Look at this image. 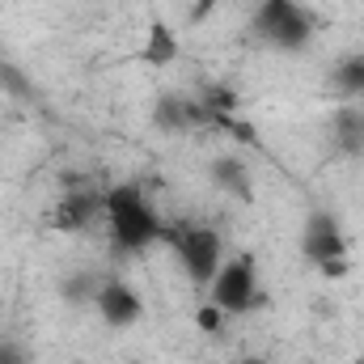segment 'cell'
I'll return each instance as SVG.
<instances>
[{"instance_id": "6da1fadb", "label": "cell", "mask_w": 364, "mask_h": 364, "mask_svg": "<svg viewBox=\"0 0 364 364\" xmlns=\"http://www.w3.org/2000/svg\"><path fill=\"white\" fill-rule=\"evenodd\" d=\"M106 225H110V237L114 246L123 250H144L149 242L161 237V220H157V208L144 199V191L136 182H123L106 195V208H102Z\"/></svg>"}, {"instance_id": "7a4b0ae2", "label": "cell", "mask_w": 364, "mask_h": 364, "mask_svg": "<svg viewBox=\"0 0 364 364\" xmlns=\"http://www.w3.org/2000/svg\"><path fill=\"white\" fill-rule=\"evenodd\" d=\"M250 30L279 51H301L314 34V17L296 0H259V9L250 17Z\"/></svg>"}, {"instance_id": "3957f363", "label": "cell", "mask_w": 364, "mask_h": 364, "mask_svg": "<svg viewBox=\"0 0 364 364\" xmlns=\"http://www.w3.org/2000/svg\"><path fill=\"white\" fill-rule=\"evenodd\" d=\"M212 292V305H220L225 314H250L259 305V267L250 255H237V259H225L216 279L208 284Z\"/></svg>"}, {"instance_id": "277c9868", "label": "cell", "mask_w": 364, "mask_h": 364, "mask_svg": "<svg viewBox=\"0 0 364 364\" xmlns=\"http://www.w3.org/2000/svg\"><path fill=\"white\" fill-rule=\"evenodd\" d=\"M178 259L186 275L195 279V284H212L216 272H220V263H225V242H220V233L216 229H203V225H191V229H182L178 233Z\"/></svg>"}, {"instance_id": "5b68a950", "label": "cell", "mask_w": 364, "mask_h": 364, "mask_svg": "<svg viewBox=\"0 0 364 364\" xmlns=\"http://www.w3.org/2000/svg\"><path fill=\"white\" fill-rule=\"evenodd\" d=\"M301 250H305V259L318 267V263H326V259H343V255H348V237H343V229L335 225V216L314 212V216L305 220Z\"/></svg>"}, {"instance_id": "8992f818", "label": "cell", "mask_w": 364, "mask_h": 364, "mask_svg": "<svg viewBox=\"0 0 364 364\" xmlns=\"http://www.w3.org/2000/svg\"><path fill=\"white\" fill-rule=\"evenodd\" d=\"M93 301H97V314H102L110 326H136V322L144 318L140 292H136L132 284H123V279H106Z\"/></svg>"}, {"instance_id": "52a82bcc", "label": "cell", "mask_w": 364, "mask_h": 364, "mask_svg": "<svg viewBox=\"0 0 364 364\" xmlns=\"http://www.w3.org/2000/svg\"><path fill=\"white\" fill-rule=\"evenodd\" d=\"M102 208H106V199H97V195H90V191H85V195L73 191V195L55 208L51 225H55V229H68V233H73V229H85L93 216H102Z\"/></svg>"}, {"instance_id": "ba28073f", "label": "cell", "mask_w": 364, "mask_h": 364, "mask_svg": "<svg viewBox=\"0 0 364 364\" xmlns=\"http://www.w3.org/2000/svg\"><path fill=\"white\" fill-rule=\"evenodd\" d=\"M144 60H149L153 68H166V64L178 60V38H174V30H170L161 17L149 21V34H144Z\"/></svg>"}, {"instance_id": "9c48e42d", "label": "cell", "mask_w": 364, "mask_h": 364, "mask_svg": "<svg viewBox=\"0 0 364 364\" xmlns=\"http://www.w3.org/2000/svg\"><path fill=\"white\" fill-rule=\"evenodd\" d=\"M195 119H203V110L199 106H191V102H182V97H161L157 102V110H153V123L157 127H166V132H182V127H191Z\"/></svg>"}, {"instance_id": "30bf717a", "label": "cell", "mask_w": 364, "mask_h": 364, "mask_svg": "<svg viewBox=\"0 0 364 364\" xmlns=\"http://www.w3.org/2000/svg\"><path fill=\"white\" fill-rule=\"evenodd\" d=\"M335 144L343 153H364V110H339L335 114Z\"/></svg>"}, {"instance_id": "8fae6325", "label": "cell", "mask_w": 364, "mask_h": 364, "mask_svg": "<svg viewBox=\"0 0 364 364\" xmlns=\"http://www.w3.org/2000/svg\"><path fill=\"white\" fill-rule=\"evenodd\" d=\"M212 178L220 182L225 191H233V195H250V170H246L237 157H216Z\"/></svg>"}, {"instance_id": "7c38bea8", "label": "cell", "mask_w": 364, "mask_h": 364, "mask_svg": "<svg viewBox=\"0 0 364 364\" xmlns=\"http://www.w3.org/2000/svg\"><path fill=\"white\" fill-rule=\"evenodd\" d=\"M335 85L343 93H364V55H352V60H343L339 68H335Z\"/></svg>"}, {"instance_id": "4fadbf2b", "label": "cell", "mask_w": 364, "mask_h": 364, "mask_svg": "<svg viewBox=\"0 0 364 364\" xmlns=\"http://www.w3.org/2000/svg\"><path fill=\"white\" fill-rule=\"evenodd\" d=\"M225 318H229V314H225L220 305H212V301L195 309V326H199L203 335H220V331H225Z\"/></svg>"}, {"instance_id": "5bb4252c", "label": "cell", "mask_w": 364, "mask_h": 364, "mask_svg": "<svg viewBox=\"0 0 364 364\" xmlns=\"http://www.w3.org/2000/svg\"><path fill=\"white\" fill-rule=\"evenodd\" d=\"M352 272V259L343 255V259H326V263H318V275H326V279H343V275Z\"/></svg>"}, {"instance_id": "9a60e30c", "label": "cell", "mask_w": 364, "mask_h": 364, "mask_svg": "<svg viewBox=\"0 0 364 364\" xmlns=\"http://www.w3.org/2000/svg\"><path fill=\"white\" fill-rule=\"evenodd\" d=\"M212 4H216V0H199V4H195V13H191V17H195V21H203V17H208V9H212Z\"/></svg>"}, {"instance_id": "2e32d148", "label": "cell", "mask_w": 364, "mask_h": 364, "mask_svg": "<svg viewBox=\"0 0 364 364\" xmlns=\"http://www.w3.org/2000/svg\"><path fill=\"white\" fill-rule=\"evenodd\" d=\"M0 364H21V356H17L13 348H4V352H0Z\"/></svg>"}, {"instance_id": "e0dca14e", "label": "cell", "mask_w": 364, "mask_h": 364, "mask_svg": "<svg viewBox=\"0 0 364 364\" xmlns=\"http://www.w3.org/2000/svg\"><path fill=\"white\" fill-rule=\"evenodd\" d=\"M237 364H267L263 356H246V360H237Z\"/></svg>"}, {"instance_id": "ac0fdd59", "label": "cell", "mask_w": 364, "mask_h": 364, "mask_svg": "<svg viewBox=\"0 0 364 364\" xmlns=\"http://www.w3.org/2000/svg\"><path fill=\"white\" fill-rule=\"evenodd\" d=\"M127 364H144V360H127Z\"/></svg>"}]
</instances>
